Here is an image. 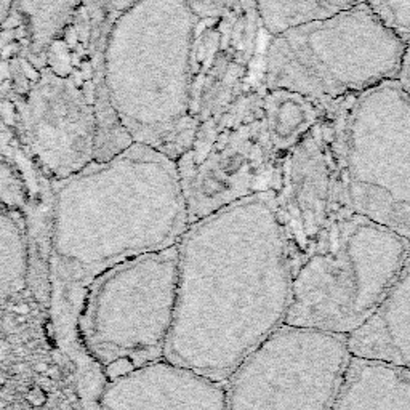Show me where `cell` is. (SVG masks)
I'll use <instances>...</instances> for the list:
<instances>
[{
  "instance_id": "cell-1",
  "label": "cell",
  "mask_w": 410,
  "mask_h": 410,
  "mask_svg": "<svg viewBox=\"0 0 410 410\" xmlns=\"http://www.w3.org/2000/svg\"><path fill=\"white\" fill-rule=\"evenodd\" d=\"M189 228L176 160L133 143L105 162L53 181L46 279L55 340L76 366L84 410H96L106 378L79 339V314L101 274L175 247Z\"/></svg>"
},
{
  "instance_id": "cell-2",
  "label": "cell",
  "mask_w": 410,
  "mask_h": 410,
  "mask_svg": "<svg viewBox=\"0 0 410 410\" xmlns=\"http://www.w3.org/2000/svg\"><path fill=\"white\" fill-rule=\"evenodd\" d=\"M176 248L165 361L225 383L287 319L292 258L274 194L247 197L193 223Z\"/></svg>"
},
{
  "instance_id": "cell-3",
  "label": "cell",
  "mask_w": 410,
  "mask_h": 410,
  "mask_svg": "<svg viewBox=\"0 0 410 410\" xmlns=\"http://www.w3.org/2000/svg\"><path fill=\"white\" fill-rule=\"evenodd\" d=\"M197 23L183 0H139L116 19L103 51L95 162L133 143L175 160L188 151Z\"/></svg>"
},
{
  "instance_id": "cell-4",
  "label": "cell",
  "mask_w": 410,
  "mask_h": 410,
  "mask_svg": "<svg viewBox=\"0 0 410 410\" xmlns=\"http://www.w3.org/2000/svg\"><path fill=\"white\" fill-rule=\"evenodd\" d=\"M410 241L357 214L335 220L292 266L285 325L350 336L375 314Z\"/></svg>"
},
{
  "instance_id": "cell-5",
  "label": "cell",
  "mask_w": 410,
  "mask_h": 410,
  "mask_svg": "<svg viewBox=\"0 0 410 410\" xmlns=\"http://www.w3.org/2000/svg\"><path fill=\"white\" fill-rule=\"evenodd\" d=\"M406 45L362 3L266 35L259 55V84L302 93L330 109L348 96L398 80Z\"/></svg>"
},
{
  "instance_id": "cell-6",
  "label": "cell",
  "mask_w": 410,
  "mask_h": 410,
  "mask_svg": "<svg viewBox=\"0 0 410 410\" xmlns=\"http://www.w3.org/2000/svg\"><path fill=\"white\" fill-rule=\"evenodd\" d=\"M348 207L410 241V96L398 80L330 108Z\"/></svg>"
},
{
  "instance_id": "cell-7",
  "label": "cell",
  "mask_w": 410,
  "mask_h": 410,
  "mask_svg": "<svg viewBox=\"0 0 410 410\" xmlns=\"http://www.w3.org/2000/svg\"><path fill=\"white\" fill-rule=\"evenodd\" d=\"M178 287V248L148 253L101 274L79 314L84 351L103 368L165 359Z\"/></svg>"
},
{
  "instance_id": "cell-8",
  "label": "cell",
  "mask_w": 410,
  "mask_h": 410,
  "mask_svg": "<svg viewBox=\"0 0 410 410\" xmlns=\"http://www.w3.org/2000/svg\"><path fill=\"white\" fill-rule=\"evenodd\" d=\"M176 164L189 225L234 202L273 191L279 159L264 127L259 80L225 112L200 123Z\"/></svg>"
},
{
  "instance_id": "cell-9",
  "label": "cell",
  "mask_w": 410,
  "mask_h": 410,
  "mask_svg": "<svg viewBox=\"0 0 410 410\" xmlns=\"http://www.w3.org/2000/svg\"><path fill=\"white\" fill-rule=\"evenodd\" d=\"M350 359L348 336L284 324L225 382L226 410H330Z\"/></svg>"
},
{
  "instance_id": "cell-10",
  "label": "cell",
  "mask_w": 410,
  "mask_h": 410,
  "mask_svg": "<svg viewBox=\"0 0 410 410\" xmlns=\"http://www.w3.org/2000/svg\"><path fill=\"white\" fill-rule=\"evenodd\" d=\"M77 65V63H76ZM19 101L22 139L31 157L53 181L95 162L98 121L93 67L46 61Z\"/></svg>"
},
{
  "instance_id": "cell-11",
  "label": "cell",
  "mask_w": 410,
  "mask_h": 410,
  "mask_svg": "<svg viewBox=\"0 0 410 410\" xmlns=\"http://www.w3.org/2000/svg\"><path fill=\"white\" fill-rule=\"evenodd\" d=\"M287 237L292 266L348 207L330 111L279 160L271 191Z\"/></svg>"
},
{
  "instance_id": "cell-12",
  "label": "cell",
  "mask_w": 410,
  "mask_h": 410,
  "mask_svg": "<svg viewBox=\"0 0 410 410\" xmlns=\"http://www.w3.org/2000/svg\"><path fill=\"white\" fill-rule=\"evenodd\" d=\"M96 410H226L225 383L162 359L112 377Z\"/></svg>"
},
{
  "instance_id": "cell-13",
  "label": "cell",
  "mask_w": 410,
  "mask_h": 410,
  "mask_svg": "<svg viewBox=\"0 0 410 410\" xmlns=\"http://www.w3.org/2000/svg\"><path fill=\"white\" fill-rule=\"evenodd\" d=\"M348 350L352 357L410 372V248L375 314L348 336Z\"/></svg>"
},
{
  "instance_id": "cell-14",
  "label": "cell",
  "mask_w": 410,
  "mask_h": 410,
  "mask_svg": "<svg viewBox=\"0 0 410 410\" xmlns=\"http://www.w3.org/2000/svg\"><path fill=\"white\" fill-rule=\"evenodd\" d=\"M330 410H410V372L351 356Z\"/></svg>"
},
{
  "instance_id": "cell-15",
  "label": "cell",
  "mask_w": 410,
  "mask_h": 410,
  "mask_svg": "<svg viewBox=\"0 0 410 410\" xmlns=\"http://www.w3.org/2000/svg\"><path fill=\"white\" fill-rule=\"evenodd\" d=\"M80 0H15L7 19H17L26 40V53L35 69L46 63L51 46L79 17Z\"/></svg>"
},
{
  "instance_id": "cell-16",
  "label": "cell",
  "mask_w": 410,
  "mask_h": 410,
  "mask_svg": "<svg viewBox=\"0 0 410 410\" xmlns=\"http://www.w3.org/2000/svg\"><path fill=\"white\" fill-rule=\"evenodd\" d=\"M330 109L313 98L284 88H263V117L268 139L277 159L297 146Z\"/></svg>"
},
{
  "instance_id": "cell-17",
  "label": "cell",
  "mask_w": 410,
  "mask_h": 410,
  "mask_svg": "<svg viewBox=\"0 0 410 410\" xmlns=\"http://www.w3.org/2000/svg\"><path fill=\"white\" fill-rule=\"evenodd\" d=\"M31 248L23 226L0 200V306L26 289L31 277Z\"/></svg>"
},
{
  "instance_id": "cell-18",
  "label": "cell",
  "mask_w": 410,
  "mask_h": 410,
  "mask_svg": "<svg viewBox=\"0 0 410 410\" xmlns=\"http://www.w3.org/2000/svg\"><path fill=\"white\" fill-rule=\"evenodd\" d=\"M367 3V0H257V17L263 33L271 37L293 26L334 17Z\"/></svg>"
},
{
  "instance_id": "cell-19",
  "label": "cell",
  "mask_w": 410,
  "mask_h": 410,
  "mask_svg": "<svg viewBox=\"0 0 410 410\" xmlns=\"http://www.w3.org/2000/svg\"><path fill=\"white\" fill-rule=\"evenodd\" d=\"M82 10L90 26V51L95 79V109L101 101V61L106 40L116 19L139 0H80Z\"/></svg>"
},
{
  "instance_id": "cell-20",
  "label": "cell",
  "mask_w": 410,
  "mask_h": 410,
  "mask_svg": "<svg viewBox=\"0 0 410 410\" xmlns=\"http://www.w3.org/2000/svg\"><path fill=\"white\" fill-rule=\"evenodd\" d=\"M373 13L404 42L410 39V0H367Z\"/></svg>"
},
{
  "instance_id": "cell-21",
  "label": "cell",
  "mask_w": 410,
  "mask_h": 410,
  "mask_svg": "<svg viewBox=\"0 0 410 410\" xmlns=\"http://www.w3.org/2000/svg\"><path fill=\"white\" fill-rule=\"evenodd\" d=\"M183 3L199 22H214L230 17L244 8L241 0H183Z\"/></svg>"
},
{
  "instance_id": "cell-22",
  "label": "cell",
  "mask_w": 410,
  "mask_h": 410,
  "mask_svg": "<svg viewBox=\"0 0 410 410\" xmlns=\"http://www.w3.org/2000/svg\"><path fill=\"white\" fill-rule=\"evenodd\" d=\"M398 82L401 84V87L404 88V90H406V93L410 96V39L407 40L406 53H404V60H402L401 74H399Z\"/></svg>"
},
{
  "instance_id": "cell-23",
  "label": "cell",
  "mask_w": 410,
  "mask_h": 410,
  "mask_svg": "<svg viewBox=\"0 0 410 410\" xmlns=\"http://www.w3.org/2000/svg\"><path fill=\"white\" fill-rule=\"evenodd\" d=\"M241 3H242L244 10H246L250 17L258 18L257 17V0H241Z\"/></svg>"
},
{
  "instance_id": "cell-24",
  "label": "cell",
  "mask_w": 410,
  "mask_h": 410,
  "mask_svg": "<svg viewBox=\"0 0 410 410\" xmlns=\"http://www.w3.org/2000/svg\"><path fill=\"white\" fill-rule=\"evenodd\" d=\"M13 2L15 0H0V22H2V19H7Z\"/></svg>"
}]
</instances>
